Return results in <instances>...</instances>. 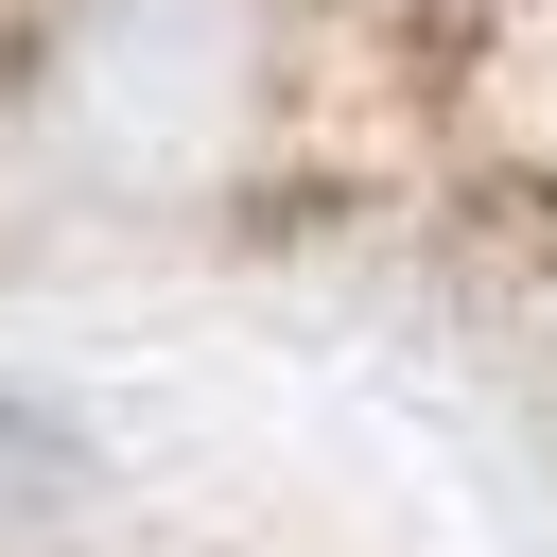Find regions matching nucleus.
Instances as JSON below:
<instances>
[{
	"label": "nucleus",
	"instance_id": "obj_1",
	"mask_svg": "<svg viewBox=\"0 0 557 557\" xmlns=\"http://www.w3.org/2000/svg\"><path fill=\"white\" fill-rule=\"evenodd\" d=\"M0 557H453V540L313 435L122 383H0Z\"/></svg>",
	"mask_w": 557,
	"mask_h": 557
}]
</instances>
